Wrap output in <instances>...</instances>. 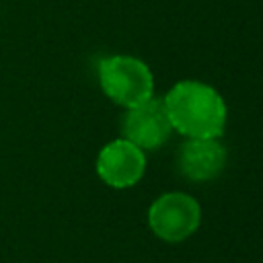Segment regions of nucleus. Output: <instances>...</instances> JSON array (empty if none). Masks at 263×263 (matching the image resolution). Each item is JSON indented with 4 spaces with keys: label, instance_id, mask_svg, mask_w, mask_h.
<instances>
[{
    "label": "nucleus",
    "instance_id": "1",
    "mask_svg": "<svg viewBox=\"0 0 263 263\" xmlns=\"http://www.w3.org/2000/svg\"><path fill=\"white\" fill-rule=\"evenodd\" d=\"M164 101L173 129L185 138H220L226 125V103L222 95L203 82L181 80Z\"/></svg>",
    "mask_w": 263,
    "mask_h": 263
},
{
    "label": "nucleus",
    "instance_id": "2",
    "mask_svg": "<svg viewBox=\"0 0 263 263\" xmlns=\"http://www.w3.org/2000/svg\"><path fill=\"white\" fill-rule=\"evenodd\" d=\"M99 84L103 92L121 107H136L154 95L150 68L134 55H109L99 62Z\"/></svg>",
    "mask_w": 263,
    "mask_h": 263
},
{
    "label": "nucleus",
    "instance_id": "3",
    "mask_svg": "<svg viewBox=\"0 0 263 263\" xmlns=\"http://www.w3.org/2000/svg\"><path fill=\"white\" fill-rule=\"evenodd\" d=\"M201 222V208L197 199L187 193L171 191L160 195L152 201L148 210V226L150 230L166 240V242H181L189 238Z\"/></svg>",
    "mask_w": 263,
    "mask_h": 263
},
{
    "label": "nucleus",
    "instance_id": "4",
    "mask_svg": "<svg viewBox=\"0 0 263 263\" xmlns=\"http://www.w3.org/2000/svg\"><path fill=\"white\" fill-rule=\"evenodd\" d=\"M121 132H123V138L136 144L140 150L160 148L173 132L168 113L164 109V101L152 97L127 109L121 123Z\"/></svg>",
    "mask_w": 263,
    "mask_h": 263
},
{
    "label": "nucleus",
    "instance_id": "5",
    "mask_svg": "<svg viewBox=\"0 0 263 263\" xmlns=\"http://www.w3.org/2000/svg\"><path fill=\"white\" fill-rule=\"evenodd\" d=\"M146 171V154L125 138L105 144L97 156V175L115 189L136 185Z\"/></svg>",
    "mask_w": 263,
    "mask_h": 263
},
{
    "label": "nucleus",
    "instance_id": "6",
    "mask_svg": "<svg viewBox=\"0 0 263 263\" xmlns=\"http://www.w3.org/2000/svg\"><path fill=\"white\" fill-rule=\"evenodd\" d=\"M226 164V148L220 138H187L179 148L177 166L183 177L195 183L216 179Z\"/></svg>",
    "mask_w": 263,
    "mask_h": 263
}]
</instances>
